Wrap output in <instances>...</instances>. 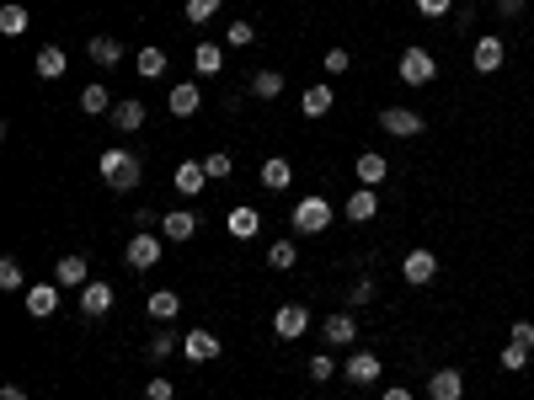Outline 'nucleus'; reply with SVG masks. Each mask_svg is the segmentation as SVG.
<instances>
[{
  "mask_svg": "<svg viewBox=\"0 0 534 400\" xmlns=\"http://www.w3.org/2000/svg\"><path fill=\"white\" fill-rule=\"evenodd\" d=\"M96 171H102V182H107L112 192H134L139 176H144V171H139V155H134V150H118V144L96 155Z\"/></svg>",
  "mask_w": 534,
  "mask_h": 400,
  "instance_id": "nucleus-1",
  "label": "nucleus"
},
{
  "mask_svg": "<svg viewBox=\"0 0 534 400\" xmlns=\"http://www.w3.org/2000/svg\"><path fill=\"white\" fill-rule=\"evenodd\" d=\"M326 224H332V203L321 192H310V198L294 203V235H321Z\"/></svg>",
  "mask_w": 534,
  "mask_h": 400,
  "instance_id": "nucleus-2",
  "label": "nucleus"
},
{
  "mask_svg": "<svg viewBox=\"0 0 534 400\" xmlns=\"http://www.w3.org/2000/svg\"><path fill=\"white\" fill-rule=\"evenodd\" d=\"M396 75H401L407 86H433V80H439V59H433L428 48H407L401 64H396Z\"/></svg>",
  "mask_w": 534,
  "mask_h": 400,
  "instance_id": "nucleus-3",
  "label": "nucleus"
},
{
  "mask_svg": "<svg viewBox=\"0 0 534 400\" xmlns=\"http://www.w3.org/2000/svg\"><path fill=\"white\" fill-rule=\"evenodd\" d=\"M380 128H385L390 139H417V134L428 128V118L412 112V107H385V112H380Z\"/></svg>",
  "mask_w": 534,
  "mask_h": 400,
  "instance_id": "nucleus-4",
  "label": "nucleus"
},
{
  "mask_svg": "<svg viewBox=\"0 0 534 400\" xmlns=\"http://www.w3.org/2000/svg\"><path fill=\"white\" fill-rule=\"evenodd\" d=\"M160 241H166V235H155V230H139V235H134V241L123 246L128 267H134V273H150V267L160 262Z\"/></svg>",
  "mask_w": 534,
  "mask_h": 400,
  "instance_id": "nucleus-5",
  "label": "nucleus"
},
{
  "mask_svg": "<svg viewBox=\"0 0 534 400\" xmlns=\"http://www.w3.org/2000/svg\"><path fill=\"white\" fill-rule=\"evenodd\" d=\"M401 278H407L412 289H428V283L439 278V257H433L428 246H412V251H407V262H401Z\"/></svg>",
  "mask_w": 534,
  "mask_h": 400,
  "instance_id": "nucleus-6",
  "label": "nucleus"
},
{
  "mask_svg": "<svg viewBox=\"0 0 534 400\" xmlns=\"http://www.w3.org/2000/svg\"><path fill=\"white\" fill-rule=\"evenodd\" d=\"M503 59H508L503 37H497V32H481V37H476V48H471V64H476L481 75H497V69H503Z\"/></svg>",
  "mask_w": 534,
  "mask_h": 400,
  "instance_id": "nucleus-7",
  "label": "nucleus"
},
{
  "mask_svg": "<svg viewBox=\"0 0 534 400\" xmlns=\"http://www.w3.org/2000/svg\"><path fill=\"white\" fill-rule=\"evenodd\" d=\"M305 331H310V310H305V305H283V310L273 315V337H278V342H300Z\"/></svg>",
  "mask_w": 534,
  "mask_h": 400,
  "instance_id": "nucleus-8",
  "label": "nucleus"
},
{
  "mask_svg": "<svg viewBox=\"0 0 534 400\" xmlns=\"http://www.w3.org/2000/svg\"><path fill=\"white\" fill-rule=\"evenodd\" d=\"M380 374H385V363H380V353H369V347H358V353L342 363V380H348V385H374Z\"/></svg>",
  "mask_w": 534,
  "mask_h": 400,
  "instance_id": "nucleus-9",
  "label": "nucleus"
},
{
  "mask_svg": "<svg viewBox=\"0 0 534 400\" xmlns=\"http://www.w3.org/2000/svg\"><path fill=\"white\" fill-rule=\"evenodd\" d=\"M112 299H118V294H112V283L91 278V283L80 289V315H86V321H102V315L112 310Z\"/></svg>",
  "mask_w": 534,
  "mask_h": 400,
  "instance_id": "nucleus-10",
  "label": "nucleus"
},
{
  "mask_svg": "<svg viewBox=\"0 0 534 400\" xmlns=\"http://www.w3.org/2000/svg\"><path fill=\"white\" fill-rule=\"evenodd\" d=\"M86 53H91V64H96V69H118V64H123V37L96 32V37L86 43Z\"/></svg>",
  "mask_w": 534,
  "mask_h": 400,
  "instance_id": "nucleus-11",
  "label": "nucleus"
},
{
  "mask_svg": "<svg viewBox=\"0 0 534 400\" xmlns=\"http://www.w3.org/2000/svg\"><path fill=\"white\" fill-rule=\"evenodd\" d=\"M160 235L177 241V246L193 241V235H198V214H193V208H166V214H160Z\"/></svg>",
  "mask_w": 534,
  "mask_h": 400,
  "instance_id": "nucleus-12",
  "label": "nucleus"
},
{
  "mask_svg": "<svg viewBox=\"0 0 534 400\" xmlns=\"http://www.w3.org/2000/svg\"><path fill=\"white\" fill-rule=\"evenodd\" d=\"M53 283H59V289H86V283H91V262H86L80 251H75V257H59V262H53Z\"/></svg>",
  "mask_w": 534,
  "mask_h": 400,
  "instance_id": "nucleus-13",
  "label": "nucleus"
},
{
  "mask_svg": "<svg viewBox=\"0 0 534 400\" xmlns=\"http://www.w3.org/2000/svg\"><path fill=\"white\" fill-rule=\"evenodd\" d=\"M182 353H187L193 363H214V358L225 353V342H219L214 331H203V326H198V331H187V337H182Z\"/></svg>",
  "mask_w": 534,
  "mask_h": 400,
  "instance_id": "nucleus-14",
  "label": "nucleus"
},
{
  "mask_svg": "<svg viewBox=\"0 0 534 400\" xmlns=\"http://www.w3.org/2000/svg\"><path fill=\"white\" fill-rule=\"evenodd\" d=\"M428 400H465V374L460 369H433L428 374Z\"/></svg>",
  "mask_w": 534,
  "mask_h": 400,
  "instance_id": "nucleus-15",
  "label": "nucleus"
},
{
  "mask_svg": "<svg viewBox=\"0 0 534 400\" xmlns=\"http://www.w3.org/2000/svg\"><path fill=\"white\" fill-rule=\"evenodd\" d=\"M144 118H150V112H144V102H139V96H123V102L112 107V118H107V123H112L118 134H139V128H144Z\"/></svg>",
  "mask_w": 534,
  "mask_h": 400,
  "instance_id": "nucleus-16",
  "label": "nucleus"
},
{
  "mask_svg": "<svg viewBox=\"0 0 534 400\" xmlns=\"http://www.w3.org/2000/svg\"><path fill=\"white\" fill-rule=\"evenodd\" d=\"M144 310H150V321H155V326H171V321L182 315V294H171V289H150Z\"/></svg>",
  "mask_w": 534,
  "mask_h": 400,
  "instance_id": "nucleus-17",
  "label": "nucleus"
},
{
  "mask_svg": "<svg viewBox=\"0 0 534 400\" xmlns=\"http://www.w3.org/2000/svg\"><path fill=\"white\" fill-rule=\"evenodd\" d=\"M203 182H209V171H203V160H182V166L171 171V187H177L182 198H198V192H203Z\"/></svg>",
  "mask_w": 534,
  "mask_h": 400,
  "instance_id": "nucleus-18",
  "label": "nucleus"
},
{
  "mask_svg": "<svg viewBox=\"0 0 534 400\" xmlns=\"http://www.w3.org/2000/svg\"><path fill=\"white\" fill-rule=\"evenodd\" d=\"M342 214H348L353 224H369V219L380 214V187H358V192L342 203Z\"/></svg>",
  "mask_w": 534,
  "mask_h": 400,
  "instance_id": "nucleus-19",
  "label": "nucleus"
},
{
  "mask_svg": "<svg viewBox=\"0 0 534 400\" xmlns=\"http://www.w3.org/2000/svg\"><path fill=\"white\" fill-rule=\"evenodd\" d=\"M225 230H230V235H235V241H251V235H257V230H262V214H257V208H251V203H235V208H230V214H225Z\"/></svg>",
  "mask_w": 534,
  "mask_h": 400,
  "instance_id": "nucleus-20",
  "label": "nucleus"
},
{
  "mask_svg": "<svg viewBox=\"0 0 534 400\" xmlns=\"http://www.w3.org/2000/svg\"><path fill=\"white\" fill-rule=\"evenodd\" d=\"M53 310H59V283H32V289H27V315H32V321H48Z\"/></svg>",
  "mask_w": 534,
  "mask_h": 400,
  "instance_id": "nucleus-21",
  "label": "nucleus"
},
{
  "mask_svg": "<svg viewBox=\"0 0 534 400\" xmlns=\"http://www.w3.org/2000/svg\"><path fill=\"white\" fill-rule=\"evenodd\" d=\"M321 337H326V347H353V342H358V321H353L348 310H342V315H326Z\"/></svg>",
  "mask_w": 534,
  "mask_h": 400,
  "instance_id": "nucleus-22",
  "label": "nucleus"
},
{
  "mask_svg": "<svg viewBox=\"0 0 534 400\" xmlns=\"http://www.w3.org/2000/svg\"><path fill=\"white\" fill-rule=\"evenodd\" d=\"M112 107H118V102H112V91H107L102 80H91V86L80 91V112H86V118H112Z\"/></svg>",
  "mask_w": 534,
  "mask_h": 400,
  "instance_id": "nucleus-23",
  "label": "nucleus"
},
{
  "mask_svg": "<svg viewBox=\"0 0 534 400\" xmlns=\"http://www.w3.org/2000/svg\"><path fill=\"white\" fill-rule=\"evenodd\" d=\"M166 107H171V118H193V112L203 107V91H198L193 80H182V86H171V96H166Z\"/></svg>",
  "mask_w": 534,
  "mask_h": 400,
  "instance_id": "nucleus-24",
  "label": "nucleus"
},
{
  "mask_svg": "<svg viewBox=\"0 0 534 400\" xmlns=\"http://www.w3.org/2000/svg\"><path fill=\"white\" fill-rule=\"evenodd\" d=\"M353 171H358V187H380V182L390 176V160H385V155H374V150H364V155L353 160Z\"/></svg>",
  "mask_w": 534,
  "mask_h": 400,
  "instance_id": "nucleus-25",
  "label": "nucleus"
},
{
  "mask_svg": "<svg viewBox=\"0 0 534 400\" xmlns=\"http://www.w3.org/2000/svg\"><path fill=\"white\" fill-rule=\"evenodd\" d=\"M289 182H294V160L267 155V160H262V187H267V192H289Z\"/></svg>",
  "mask_w": 534,
  "mask_h": 400,
  "instance_id": "nucleus-26",
  "label": "nucleus"
},
{
  "mask_svg": "<svg viewBox=\"0 0 534 400\" xmlns=\"http://www.w3.org/2000/svg\"><path fill=\"white\" fill-rule=\"evenodd\" d=\"M32 69H37V80H59V75L70 69V59H64V48H59V43H43Z\"/></svg>",
  "mask_w": 534,
  "mask_h": 400,
  "instance_id": "nucleus-27",
  "label": "nucleus"
},
{
  "mask_svg": "<svg viewBox=\"0 0 534 400\" xmlns=\"http://www.w3.org/2000/svg\"><path fill=\"white\" fill-rule=\"evenodd\" d=\"M283 86H289V80H283V69H257V75L246 80V91H251L257 102H273V96H283Z\"/></svg>",
  "mask_w": 534,
  "mask_h": 400,
  "instance_id": "nucleus-28",
  "label": "nucleus"
},
{
  "mask_svg": "<svg viewBox=\"0 0 534 400\" xmlns=\"http://www.w3.org/2000/svg\"><path fill=\"white\" fill-rule=\"evenodd\" d=\"M300 112H305V118H326V112H332V80H316V86H305V96H300Z\"/></svg>",
  "mask_w": 534,
  "mask_h": 400,
  "instance_id": "nucleus-29",
  "label": "nucleus"
},
{
  "mask_svg": "<svg viewBox=\"0 0 534 400\" xmlns=\"http://www.w3.org/2000/svg\"><path fill=\"white\" fill-rule=\"evenodd\" d=\"M193 69H198L203 80H209V75H225V48H219V43H198V48H193Z\"/></svg>",
  "mask_w": 534,
  "mask_h": 400,
  "instance_id": "nucleus-30",
  "label": "nucleus"
},
{
  "mask_svg": "<svg viewBox=\"0 0 534 400\" xmlns=\"http://www.w3.org/2000/svg\"><path fill=\"white\" fill-rule=\"evenodd\" d=\"M27 5H0V37H21L27 32Z\"/></svg>",
  "mask_w": 534,
  "mask_h": 400,
  "instance_id": "nucleus-31",
  "label": "nucleus"
},
{
  "mask_svg": "<svg viewBox=\"0 0 534 400\" xmlns=\"http://www.w3.org/2000/svg\"><path fill=\"white\" fill-rule=\"evenodd\" d=\"M134 69H139L144 80H160V75H166V53H160V48H139V59H134Z\"/></svg>",
  "mask_w": 534,
  "mask_h": 400,
  "instance_id": "nucleus-32",
  "label": "nucleus"
},
{
  "mask_svg": "<svg viewBox=\"0 0 534 400\" xmlns=\"http://www.w3.org/2000/svg\"><path fill=\"white\" fill-rule=\"evenodd\" d=\"M21 289H27V273H21L16 257H5L0 262V294H21Z\"/></svg>",
  "mask_w": 534,
  "mask_h": 400,
  "instance_id": "nucleus-33",
  "label": "nucleus"
},
{
  "mask_svg": "<svg viewBox=\"0 0 534 400\" xmlns=\"http://www.w3.org/2000/svg\"><path fill=\"white\" fill-rule=\"evenodd\" d=\"M225 43H230V48H251V43H257V27L241 16V21H230V27H225Z\"/></svg>",
  "mask_w": 534,
  "mask_h": 400,
  "instance_id": "nucleus-34",
  "label": "nucleus"
},
{
  "mask_svg": "<svg viewBox=\"0 0 534 400\" xmlns=\"http://www.w3.org/2000/svg\"><path fill=\"white\" fill-rule=\"evenodd\" d=\"M300 262V246H289V241H278V246H267V267H278V273H289Z\"/></svg>",
  "mask_w": 534,
  "mask_h": 400,
  "instance_id": "nucleus-35",
  "label": "nucleus"
},
{
  "mask_svg": "<svg viewBox=\"0 0 534 400\" xmlns=\"http://www.w3.org/2000/svg\"><path fill=\"white\" fill-rule=\"evenodd\" d=\"M219 5H225V0H187L182 11H187V21H193V27H203V21H214V16H219Z\"/></svg>",
  "mask_w": 534,
  "mask_h": 400,
  "instance_id": "nucleus-36",
  "label": "nucleus"
},
{
  "mask_svg": "<svg viewBox=\"0 0 534 400\" xmlns=\"http://www.w3.org/2000/svg\"><path fill=\"white\" fill-rule=\"evenodd\" d=\"M203 171H209V182H225V176L235 171V160H230L225 150H214V155H203Z\"/></svg>",
  "mask_w": 534,
  "mask_h": 400,
  "instance_id": "nucleus-37",
  "label": "nucleus"
},
{
  "mask_svg": "<svg viewBox=\"0 0 534 400\" xmlns=\"http://www.w3.org/2000/svg\"><path fill=\"white\" fill-rule=\"evenodd\" d=\"M305 374H310V380H316V385H326V380H332V374H342V369H337V363H332V353H316V358H310V363H305Z\"/></svg>",
  "mask_w": 534,
  "mask_h": 400,
  "instance_id": "nucleus-38",
  "label": "nucleus"
},
{
  "mask_svg": "<svg viewBox=\"0 0 534 400\" xmlns=\"http://www.w3.org/2000/svg\"><path fill=\"white\" fill-rule=\"evenodd\" d=\"M177 347H182V342H177L171 331H155V337H150V358H155V363H166V358H171Z\"/></svg>",
  "mask_w": 534,
  "mask_h": 400,
  "instance_id": "nucleus-39",
  "label": "nucleus"
},
{
  "mask_svg": "<svg viewBox=\"0 0 534 400\" xmlns=\"http://www.w3.org/2000/svg\"><path fill=\"white\" fill-rule=\"evenodd\" d=\"M348 64H353V53H348V48H326V59H321V69H326V75H348Z\"/></svg>",
  "mask_w": 534,
  "mask_h": 400,
  "instance_id": "nucleus-40",
  "label": "nucleus"
},
{
  "mask_svg": "<svg viewBox=\"0 0 534 400\" xmlns=\"http://www.w3.org/2000/svg\"><path fill=\"white\" fill-rule=\"evenodd\" d=\"M348 305H353V310H364V305H374V278H358V283L348 289Z\"/></svg>",
  "mask_w": 534,
  "mask_h": 400,
  "instance_id": "nucleus-41",
  "label": "nucleus"
},
{
  "mask_svg": "<svg viewBox=\"0 0 534 400\" xmlns=\"http://www.w3.org/2000/svg\"><path fill=\"white\" fill-rule=\"evenodd\" d=\"M524 363H530V347H519V342H508V347H503V369H508V374H519Z\"/></svg>",
  "mask_w": 534,
  "mask_h": 400,
  "instance_id": "nucleus-42",
  "label": "nucleus"
},
{
  "mask_svg": "<svg viewBox=\"0 0 534 400\" xmlns=\"http://www.w3.org/2000/svg\"><path fill=\"white\" fill-rule=\"evenodd\" d=\"M144 400H177V385H171L166 374H155V380L144 385Z\"/></svg>",
  "mask_w": 534,
  "mask_h": 400,
  "instance_id": "nucleus-43",
  "label": "nucleus"
},
{
  "mask_svg": "<svg viewBox=\"0 0 534 400\" xmlns=\"http://www.w3.org/2000/svg\"><path fill=\"white\" fill-rule=\"evenodd\" d=\"M508 342H519V347L534 353V321H513V326H508Z\"/></svg>",
  "mask_w": 534,
  "mask_h": 400,
  "instance_id": "nucleus-44",
  "label": "nucleus"
},
{
  "mask_svg": "<svg viewBox=\"0 0 534 400\" xmlns=\"http://www.w3.org/2000/svg\"><path fill=\"white\" fill-rule=\"evenodd\" d=\"M412 5H417V16H433V21L455 11V0H412Z\"/></svg>",
  "mask_w": 534,
  "mask_h": 400,
  "instance_id": "nucleus-45",
  "label": "nucleus"
},
{
  "mask_svg": "<svg viewBox=\"0 0 534 400\" xmlns=\"http://www.w3.org/2000/svg\"><path fill=\"white\" fill-rule=\"evenodd\" d=\"M524 5H530V0H497V11H503V16H519Z\"/></svg>",
  "mask_w": 534,
  "mask_h": 400,
  "instance_id": "nucleus-46",
  "label": "nucleus"
},
{
  "mask_svg": "<svg viewBox=\"0 0 534 400\" xmlns=\"http://www.w3.org/2000/svg\"><path fill=\"white\" fill-rule=\"evenodd\" d=\"M0 400H27V390H21V385H5V390H0Z\"/></svg>",
  "mask_w": 534,
  "mask_h": 400,
  "instance_id": "nucleus-47",
  "label": "nucleus"
},
{
  "mask_svg": "<svg viewBox=\"0 0 534 400\" xmlns=\"http://www.w3.org/2000/svg\"><path fill=\"white\" fill-rule=\"evenodd\" d=\"M380 400H412V390H401V385H390V390H385V396Z\"/></svg>",
  "mask_w": 534,
  "mask_h": 400,
  "instance_id": "nucleus-48",
  "label": "nucleus"
}]
</instances>
